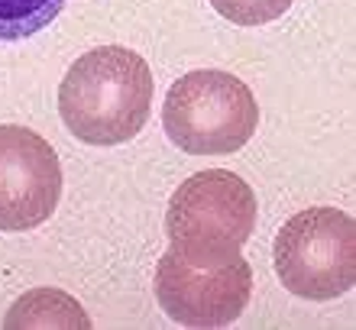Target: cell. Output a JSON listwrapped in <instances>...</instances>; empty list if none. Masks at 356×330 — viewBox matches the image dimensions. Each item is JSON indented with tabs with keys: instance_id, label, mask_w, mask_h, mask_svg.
Here are the masks:
<instances>
[{
	"instance_id": "7",
	"label": "cell",
	"mask_w": 356,
	"mask_h": 330,
	"mask_svg": "<svg viewBox=\"0 0 356 330\" xmlns=\"http://www.w3.org/2000/svg\"><path fill=\"white\" fill-rule=\"evenodd\" d=\"M7 330H49V327H72V330H88L91 317L85 308L72 298V295L58 292V288H36L26 292L23 298L13 302V308L3 317Z\"/></svg>"
},
{
	"instance_id": "8",
	"label": "cell",
	"mask_w": 356,
	"mask_h": 330,
	"mask_svg": "<svg viewBox=\"0 0 356 330\" xmlns=\"http://www.w3.org/2000/svg\"><path fill=\"white\" fill-rule=\"evenodd\" d=\"M68 0H0V42L36 36L65 10Z\"/></svg>"
},
{
	"instance_id": "4",
	"label": "cell",
	"mask_w": 356,
	"mask_h": 330,
	"mask_svg": "<svg viewBox=\"0 0 356 330\" xmlns=\"http://www.w3.org/2000/svg\"><path fill=\"white\" fill-rule=\"evenodd\" d=\"M275 275L308 302H330L356 282V224L340 208H308L275 236Z\"/></svg>"
},
{
	"instance_id": "9",
	"label": "cell",
	"mask_w": 356,
	"mask_h": 330,
	"mask_svg": "<svg viewBox=\"0 0 356 330\" xmlns=\"http://www.w3.org/2000/svg\"><path fill=\"white\" fill-rule=\"evenodd\" d=\"M211 7L236 26H263L279 19L291 7V0H211Z\"/></svg>"
},
{
	"instance_id": "6",
	"label": "cell",
	"mask_w": 356,
	"mask_h": 330,
	"mask_svg": "<svg viewBox=\"0 0 356 330\" xmlns=\"http://www.w3.org/2000/svg\"><path fill=\"white\" fill-rule=\"evenodd\" d=\"M62 198V165L36 130L0 126V230L23 233L46 224Z\"/></svg>"
},
{
	"instance_id": "1",
	"label": "cell",
	"mask_w": 356,
	"mask_h": 330,
	"mask_svg": "<svg viewBox=\"0 0 356 330\" xmlns=\"http://www.w3.org/2000/svg\"><path fill=\"white\" fill-rule=\"evenodd\" d=\"M152 72L127 46L91 49L65 72L58 113L81 142L120 146L146 126L152 110Z\"/></svg>"
},
{
	"instance_id": "5",
	"label": "cell",
	"mask_w": 356,
	"mask_h": 330,
	"mask_svg": "<svg viewBox=\"0 0 356 330\" xmlns=\"http://www.w3.org/2000/svg\"><path fill=\"white\" fill-rule=\"evenodd\" d=\"M253 292V269L243 256L234 263L197 269L165 253L156 265V298L181 327H227L243 314Z\"/></svg>"
},
{
	"instance_id": "3",
	"label": "cell",
	"mask_w": 356,
	"mask_h": 330,
	"mask_svg": "<svg viewBox=\"0 0 356 330\" xmlns=\"http://www.w3.org/2000/svg\"><path fill=\"white\" fill-rule=\"evenodd\" d=\"M162 126L188 156H227L253 140L259 104L253 91L230 72L197 68L169 88Z\"/></svg>"
},
{
	"instance_id": "2",
	"label": "cell",
	"mask_w": 356,
	"mask_h": 330,
	"mask_svg": "<svg viewBox=\"0 0 356 330\" xmlns=\"http://www.w3.org/2000/svg\"><path fill=\"white\" fill-rule=\"evenodd\" d=\"M253 226V188L227 169H207L181 181L165 211L169 249L197 269L234 263Z\"/></svg>"
}]
</instances>
